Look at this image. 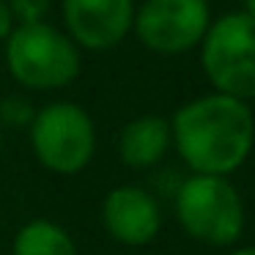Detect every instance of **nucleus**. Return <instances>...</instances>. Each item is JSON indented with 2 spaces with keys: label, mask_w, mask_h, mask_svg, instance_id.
Instances as JSON below:
<instances>
[{
  "label": "nucleus",
  "mask_w": 255,
  "mask_h": 255,
  "mask_svg": "<svg viewBox=\"0 0 255 255\" xmlns=\"http://www.w3.org/2000/svg\"><path fill=\"white\" fill-rule=\"evenodd\" d=\"M170 134L192 176L228 178L253 154L255 118L247 102L209 94L178 107Z\"/></svg>",
  "instance_id": "nucleus-1"
},
{
  "label": "nucleus",
  "mask_w": 255,
  "mask_h": 255,
  "mask_svg": "<svg viewBox=\"0 0 255 255\" xmlns=\"http://www.w3.org/2000/svg\"><path fill=\"white\" fill-rule=\"evenodd\" d=\"M176 220L206 247H231L244 233V203L222 176H189L176 192Z\"/></svg>",
  "instance_id": "nucleus-2"
},
{
  "label": "nucleus",
  "mask_w": 255,
  "mask_h": 255,
  "mask_svg": "<svg viewBox=\"0 0 255 255\" xmlns=\"http://www.w3.org/2000/svg\"><path fill=\"white\" fill-rule=\"evenodd\" d=\"M6 66L22 88L55 91L80 74V50L47 22L19 25L6 39Z\"/></svg>",
  "instance_id": "nucleus-3"
},
{
  "label": "nucleus",
  "mask_w": 255,
  "mask_h": 255,
  "mask_svg": "<svg viewBox=\"0 0 255 255\" xmlns=\"http://www.w3.org/2000/svg\"><path fill=\"white\" fill-rule=\"evenodd\" d=\"M200 66L214 94L255 99V19L233 11L211 22L200 41Z\"/></svg>",
  "instance_id": "nucleus-4"
},
{
  "label": "nucleus",
  "mask_w": 255,
  "mask_h": 255,
  "mask_svg": "<svg viewBox=\"0 0 255 255\" xmlns=\"http://www.w3.org/2000/svg\"><path fill=\"white\" fill-rule=\"evenodd\" d=\"M30 145L47 170L58 176H74L94 159L96 127L80 105L52 102L30 121Z\"/></svg>",
  "instance_id": "nucleus-5"
},
{
  "label": "nucleus",
  "mask_w": 255,
  "mask_h": 255,
  "mask_svg": "<svg viewBox=\"0 0 255 255\" xmlns=\"http://www.w3.org/2000/svg\"><path fill=\"white\" fill-rule=\"evenodd\" d=\"M211 25L209 0H145L134 11V36L159 55H181L203 41Z\"/></svg>",
  "instance_id": "nucleus-6"
},
{
  "label": "nucleus",
  "mask_w": 255,
  "mask_h": 255,
  "mask_svg": "<svg viewBox=\"0 0 255 255\" xmlns=\"http://www.w3.org/2000/svg\"><path fill=\"white\" fill-rule=\"evenodd\" d=\"M134 11V0H63L66 36L85 50H113L132 30Z\"/></svg>",
  "instance_id": "nucleus-7"
},
{
  "label": "nucleus",
  "mask_w": 255,
  "mask_h": 255,
  "mask_svg": "<svg viewBox=\"0 0 255 255\" xmlns=\"http://www.w3.org/2000/svg\"><path fill=\"white\" fill-rule=\"evenodd\" d=\"M102 225L124 247H145L159 236L162 209L140 187H116L102 200Z\"/></svg>",
  "instance_id": "nucleus-8"
},
{
  "label": "nucleus",
  "mask_w": 255,
  "mask_h": 255,
  "mask_svg": "<svg viewBox=\"0 0 255 255\" xmlns=\"http://www.w3.org/2000/svg\"><path fill=\"white\" fill-rule=\"evenodd\" d=\"M173 145L170 121L162 116H140L129 121L118 134V156L132 170H148L165 159Z\"/></svg>",
  "instance_id": "nucleus-9"
},
{
  "label": "nucleus",
  "mask_w": 255,
  "mask_h": 255,
  "mask_svg": "<svg viewBox=\"0 0 255 255\" xmlns=\"http://www.w3.org/2000/svg\"><path fill=\"white\" fill-rule=\"evenodd\" d=\"M11 255H77V247L58 222L30 220L14 236Z\"/></svg>",
  "instance_id": "nucleus-10"
},
{
  "label": "nucleus",
  "mask_w": 255,
  "mask_h": 255,
  "mask_svg": "<svg viewBox=\"0 0 255 255\" xmlns=\"http://www.w3.org/2000/svg\"><path fill=\"white\" fill-rule=\"evenodd\" d=\"M11 8L14 22L19 25H36L44 22L47 11H50V0H6Z\"/></svg>",
  "instance_id": "nucleus-11"
},
{
  "label": "nucleus",
  "mask_w": 255,
  "mask_h": 255,
  "mask_svg": "<svg viewBox=\"0 0 255 255\" xmlns=\"http://www.w3.org/2000/svg\"><path fill=\"white\" fill-rule=\"evenodd\" d=\"M33 107L28 105L25 99H19V96H8V99L0 102V118L6 124H11V127H22V124H30L33 121Z\"/></svg>",
  "instance_id": "nucleus-12"
},
{
  "label": "nucleus",
  "mask_w": 255,
  "mask_h": 255,
  "mask_svg": "<svg viewBox=\"0 0 255 255\" xmlns=\"http://www.w3.org/2000/svg\"><path fill=\"white\" fill-rule=\"evenodd\" d=\"M14 33V17L6 0H0V41H6Z\"/></svg>",
  "instance_id": "nucleus-13"
},
{
  "label": "nucleus",
  "mask_w": 255,
  "mask_h": 255,
  "mask_svg": "<svg viewBox=\"0 0 255 255\" xmlns=\"http://www.w3.org/2000/svg\"><path fill=\"white\" fill-rule=\"evenodd\" d=\"M244 14H250L255 19V0H244Z\"/></svg>",
  "instance_id": "nucleus-14"
},
{
  "label": "nucleus",
  "mask_w": 255,
  "mask_h": 255,
  "mask_svg": "<svg viewBox=\"0 0 255 255\" xmlns=\"http://www.w3.org/2000/svg\"><path fill=\"white\" fill-rule=\"evenodd\" d=\"M231 255H255V244L253 247H239V250H233Z\"/></svg>",
  "instance_id": "nucleus-15"
},
{
  "label": "nucleus",
  "mask_w": 255,
  "mask_h": 255,
  "mask_svg": "<svg viewBox=\"0 0 255 255\" xmlns=\"http://www.w3.org/2000/svg\"><path fill=\"white\" fill-rule=\"evenodd\" d=\"M0 148H3V132H0Z\"/></svg>",
  "instance_id": "nucleus-16"
}]
</instances>
